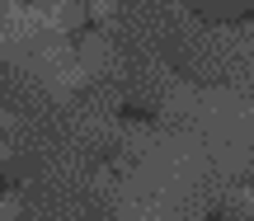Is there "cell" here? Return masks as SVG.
<instances>
[{"instance_id": "1", "label": "cell", "mask_w": 254, "mask_h": 221, "mask_svg": "<svg viewBox=\"0 0 254 221\" xmlns=\"http://www.w3.org/2000/svg\"><path fill=\"white\" fill-rule=\"evenodd\" d=\"M179 71L207 90H231L254 99V19L212 24L198 14L189 43H184Z\"/></svg>"}]
</instances>
